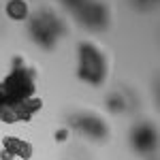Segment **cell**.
Segmentation results:
<instances>
[{"label":"cell","instance_id":"cell-8","mask_svg":"<svg viewBox=\"0 0 160 160\" xmlns=\"http://www.w3.org/2000/svg\"><path fill=\"white\" fill-rule=\"evenodd\" d=\"M28 2L26 0H9L7 2V15L13 22H26L28 19Z\"/></svg>","mask_w":160,"mask_h":160},{"label":"cell","instance_id":"cell-1","mask_svg":"<svg viewBox=\"0 0 160 160\" xmlns=\"http://www.w3.org/2000/svg\"><path fill=\"white\" fill-rule=\"evenodd\" d=\"M0 96L4 98L7 107L37 96V73H34V68L28 66L22 58H15L11 73L0 81Z\"/></svg>","mask_w":160,"mask_h":160},{"label":"cell","instance_id":"cell-12","mask_svg":"<svg viewBox=\"0 0 160 160\" xmlns=\"http://www.w3.org/2000/svg\"><path fill=\"white\" fill-rule=\"evenodd\" d=\"M4 109H7V102H4V98L0 96V118H2V113H4Z\"/></svg>","mask_w":160,"mask_h":160},{"label":"cell","instance_id":"cell-13","mask_svg":"<svg viewBox=\"0 0 160 160\" xmlns=\"http://www.w3.org/2000/svg\"><path fill=\"white\" fill-rule=\"evenodd\" d=\"M152 2H154V0H137L139 7H148V4H152Z\"/></svg>","mask_w":160,"mask_h":160},{"label":"cell","instance_id":"cell-7","mask_svg":"<svg viewBox=\"0 0 160 160\" xmlns=\"http://www.w3.org/2000/svg\"><path fill=\"white\" fill-rule=\"evenodd\" d=\"M30 156H32V145H30L28 141L17 139V137H4V139H2L0 160H15V158L28 160Z\"/></svg>","mask_w":160,"mask_h":160},{"label":"cell","instance_id":"cell-4","mask_svg":"<svg viewBox=\"0 0 160 160\" xmlns=\"http://www.w3.org/2000/svg\"><path fill=\"white\" fill-rule=\"evenodd\" d=\"M77 17L83 22L86 28L90 30H105L109 26L111 13L107 4H102L98 0H86L79 9H77Z\"/></svg>","mask_w":160,"mask_h":160},{"label":"cell","instance_id":"cell-3","mask_svg":"<svg viewBox=\"0 0 160 160\" xmlns=\"http://www.w3.org/2000/svg\"><path fill=\"white\" fill-rule=\"evenodd\" d=\"M30 37L43 49H53L58 38L64 34V22L51 11H38L30 19Z\"/></svg>","mask_w":160,"mask_h":160},{"label":"cell","instance_id":"cell-2","mask_svg":"<svg viewBox=\"0 0 160 160\" xmlns=\"http://www.w3.org/2000/svg\"><path fill=\"white\" fill-rule=\"evenodd\" d=\"M79 79L88 86L100 88L107 81L109 75V62L107 56L94 45V43H81L79 45Z\"/></svg>","mask_w":160,"mask_h":160},{"label":"cell","instance_id":"cell-10","mask_svg":"<svg viewBox=\"0 0 160 160\" xmlns=\"http://www.w3.org/2000/svg\"><path fill=\"white\" fill-rule=\"evenodd\" d=\"M64 2H66V7H71V9H75V11H77V9L86 2V0H64Z\"/></svg>","mask_w":160,"mask_h":160},{"label":"cell","instance_id":"cell-9","mask_svg":"<svg viewBox=\"0 0 160 160\" xmlns=\"http://www.w3.org/2000/svg\"><path fill=\"white\" fill-rule=\"evenodd\" d=\"M105 102H107V109L113 111V113H122V111L126 109V100H124V96H122V94H118V92L109 94Z\"/></svg>","mask_w":160,"mask_h":160},{"label":"cell","instance_id":"cell-5","mask_svg":"<svg viewBox=\"0 0 160 160\" xmlns=\"http://www.w3.org/2000/svg\"><path fill=\"white\" fill-rule=\"evenodd\" d=\"M71 124H73L81 135H86L92 141H107L109 139V126H107V122L100 115L79 113V115H73L71 118Z\"/></svg>","mask_w":160,"mask_h":160},{"label":"cell","instance_id":"cell-6","mask_svg":"<svg viewBox=\"0 0 160 160\" xmlns=\"http://www.w3.org/2000/svg\"><path fill=\"white\" fill-rule=\"evenodd\" d=\"M130 141H132V148L139 152V154H152L156 149V143H158V135H156V128L152 124H137L132 128V135H130Z\"/></svg>","mask_w":160,"mask_h":160},{"label":"cell","instance_id":"cell-11","mask_svg":"<svg viewBox=\"0 0 160 160\" xmlns=\"http://www.w3.org/2000/svg\"><path fill=\"white\" fill-rule=\"evenodd\" d=\"M66 137H68V130H66V128H64V130H58V132H56V141H64Z\"/></svg>","mask_w":160,"mask_h":160}]
</instances>
